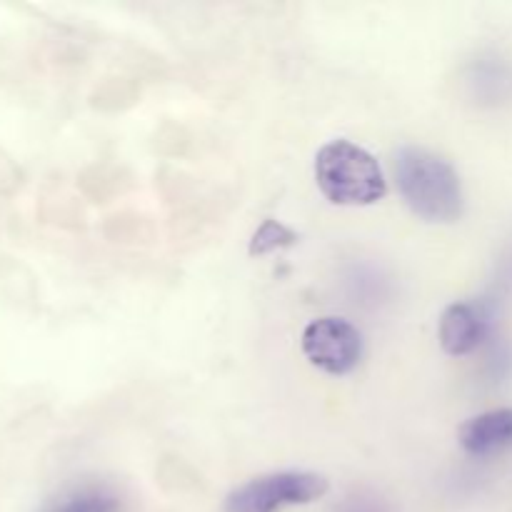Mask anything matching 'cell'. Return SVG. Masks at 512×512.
I'll return each instance as SVG.
<instances>
[{
	"mask_svg": "<svg viewBox=\"0 0 512 512\" xmlns=\"http://www.w3.org/2000/svg\"><path fill=\"white\" fill-rule=\"evenodd\" d=\"M395 178L405 203L428 223H453L463 215V185L453 165L425 148L395 153Z\"/></svg>",
	"mask_w": 512,
	"mask_h": 512,
	"instance_id": "1",
	"label": "cell"
},
{
	"mask_svg": "<svg viewBox=\"0 0 512 512\" xmlns=\"http://www.w3.org/2000/svg\"><path fill=\"white\" fill-rule=\"evenodd\" d=\"M315 180L320 193L335 205H373L388 190L378 160L350 140H333L320 148Z\"/></svg>",
	"mask_w": 512,
	"mask_h": 512,
	"instance_id": "2",
	"label": "cell"
},
{
	"mask_svg": "<svg viewBox=\"0 0 512 512\" xmlns=\"http://www.w3.org/2000/svg\"><path fill=\"white\" fill-rule=\"evenodd\" d=\"M328 493V480L318 473L285 470L253 478L225 500V512H280L290 505H308Z\"/></svg>",
	"mask_w": 512,
	"mask_h": 512,
	"instance_id": "3",
	"label": "cell"
},
{
	"mask_svg": "<svg viewBox=\"0 0 512 512\" xmlns=\"http://www.w3.org/2000/svg\"><path fill=\"white\" fill-rule=\"evenodd\" d=\"M303 353L315 368L330 375H348L363 358V335L343 318H318L305 328Z\"/></svg>",
	"mask_w": 512,
	"mask_h": 512,
	"instance_id": "4",
	"label": "cell"
},
{
	"mask_svg": "<svg viewBox=\"0 0 512 512\" xmlns=\"http://www.w3.org/2000/svg\"><path fill=\"white\" fill-rule=\"evenodd\" d=\"M493 308L483 300H463L445 308L440 318V345L448 355H468L488 340Z\"/></svg>",
	"mask_w": 512,
	"mask_h": 512,
	"instance_id": "5",
	"label": "cell"
},
{
	"mask_svg": "<svg viewBox=\"0 0 512 512\" xmlns=\"http://www.w3.org/2000/svg\"><path fill=\"white\" fill-rule=\"evenodd\" d=\"M458 440L465 453L475 458H490L512 448V408L475 415L468 423H463Z\"/></svg>",
	"mask_w": 512,
	"mask_h": 512,
	"instance_id": "6",
	"label": "cell"
},
{
	"mask_svg": "<svg viewBox=\"0 0 512 512\" xmlns=\"http://www.w3.org/2000/svg\"><path fill=\"white\" fill-rule=\"evenodd\" d=\"M123 500L103 485H88L78 488L73 493L63 495L55 503H50L43 512H120Z\"/></svg>",
	"mask_w": 512,
	"mask_h": 512,
	"instance_id": "7",
	"label": "cell"
},
{
	"mask_svg": "<svg viewBox=\"0 0 512 512\" xmlns=\"http://www.w3.org/2000/svg\"><path fill=\"white\" fill-rule=\"evenodd\" d=\"M295 240H298V235L290 228H285L283 223L265 220L258 228V233L253 235V240H250V255H268L273 250L290 248V245H295Z\"/></svg>",
	"mask_w": 512,
	"mask_h": 512,
	"instance_id": "8",
	"label": "cell"
},
{
	"mask_svg": "<svg viewBox=\"0 0 512 512\" xmlns=\"http://www.w3.org/2000/svg\"><path fill=\"white\" fill-rule=\"evenodd\" d=\"M330 512H395L393 505L380 495L370 493V490H355V493L345 495L338 505Z\"/></svg>",
	"mask_w": 512,
	"mask_h": 512,
	"instance_id": "9",
	"label": "cell"
},
{
	"mask_svg": "<svg viewBox=\"0 0 512 512\" xmlns=\"http://www.w3.org/2000/svg\"><path fill=\"white\" fill-rule=\"evenodd\" d=\"M508 275H510V280H512V258H510V263H508Z\"/></svg>",
	"mask_w": 512,
	"mask_h": 512,
	"instance_id": "10",
	"label": "cell"
}]
</instances>
